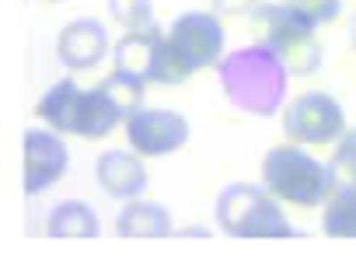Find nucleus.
<instances>
[{"instance_id":"nucleus-1","label":"nucleus","mask_w":356,"mask_h":262,"mask_svg":"<svg viewBox=\"0 0 356 262\" xmlns=\"http://www.w3.org/2000/svg\"><path fill=\"white\" fill-rule=\"evenodd\" d=\"M213 70H217V84L224 98L252 119H273L290 102L293 74L286 70L280 53L266 46L262 39L252 46L231 49Z\"/></svg>"},{"instance_id":"nucleus-2","label":"nucleus","mask_w":356,"mask_h":262,"mask_svg":"<svg viewBox=\"0 0 356 262\" xmlns=\"http://www.w3.org/2000/svg\"><path fill=\"white\" fill-rule=\"evenodd\" d=\"M259 182L286 206H325L339 185L332 175V164L314 157L307 147L293 140L269 147L262 154Z\"/></svg>"},{"instance_id":"nucleus-3","label":"nucleus","mask_w":356,"mask_h":262,"mask_svg":"<svg viewBox=\"0 0 356 262\" xmlns=\"http://www.w3.org/2000/svg\"><path fill=\"white\" fill-rule=\"evenodd\" d=\"M213 220L231 238H293L283 203L262 182H231L213 199Z\"/></svg>"},{"instance_id":"nucleus-4","label":"nucleus","mask_w":356,"mask_h":262,"mask_svg":"<svg viewBox=\"0 0 356 262\" xmlns=\"http://www.w3.org/2000/svg\"><path fill=\"white\" fill-rule=\"evenodd\" d=\"M252 25L259 29V39L280 53V60L286 63V70L293 77H314L321 70L325 49H321V39L314 36L318 29L300 22L283 0H276V4H262L252 15Z\"/></svg>"},{"instance_id":"nucleus-5","label":"nucleus","mask_w":356,"mask_h":262,"mask_svg":"<svg viewBox=\"0 0 356 262\" xmlns=\"http://www.w3.org/2000/svg\"><path fill=\"white\" fill-rule=\"evenodd\" d=\"M280 126H283V137L300 147H332L349 130L342 102L332 98L328 91L293 95L286 102V109L280 112Z\"/></svg>"},{"instance_id":"nucleus-6","label":"nucleus","mask_w":356,"mask_h":262,"mask_svg":"<svg viewBox=\"0 0 356 262\" xmlns=\"http://www.w3.org/2000/svg\"><path fill=\"white\" fill-rule=\"evenodd\" d=\"M164 36H168L171 53L178 56V63H182L189 74L210 70L227 56L224 53L227 32H224V18L217 11H186V15H178L164 29Z\"/></svg>"},{"instance_id":"nucleus-7","label":"nucleus","mask_w":356,"mask_h":262,"mask_svg":"<svg viewBox=\"0 0 356 262\" xmlns=\"http://www.w3.org/2000/svg\"><path fill=\"white\" fill-rule=\"evenodd\" d=\"M70 168V147L67 137L42 126H29L22 137V189L25 196L49 192Z\"/></svg>"},{"instance_id":"nucleus-8","label":"nucleus","mask_w":356,"mask_h":262,"mask_svg":"<svg viewBox=\"0 0 356 262\" xmlns=\"http://www.w3.org/2000/svg\"><path fill=\"white\" fill-rule=\"evenodd\" d=\"M122 130H126V144L143 157H168L189 144V119L175 109L143 105L122 123Z\"/></svg>"},{"instance_id":"nucleus-9","label":"nucleus","mask_w":356,"mask_h":262,"mask_svg":"<svg viewBox=\"0 0 356 262\" xmlns=\"http://www.w3.org/2000/svg\"><path fill=\"white\" fill-rule=\"evenodd\" d=\"M108 53H112V39L98 18H74L56 36V60L67 67V74L95 70L98 63H105Z\"/></svg>"},{"instance_id":"nucleus-10","label":"nucleus","mask_w":356,"mask_h":262,"mask_svg":"<svg viewBox=\"0 0 356 262\" xmlns=\"http://www.w3.org/2000/svg\"><path fill=\"white\" fill-rule=\"evenodd\" d=\"M147 157L136 154L133 147L122 151V147H112V151H102L98 161H95V182L98 189L108 196V199H119V203H129V199H140L150 185V175H147Z\"/></svg>"},{"instance_id":"nucleus-11","label":"nucleus","mask_w":356,"mask_h":262,"mask_svg":"<svg viewBox=\"0 0 356 262\" xmlns=\"http://www.w3.org/2000/svg\"><path fill=\"white\" fill-rule=\"evenodd\" d=\"M161 46H164V29L154 22L147 29H126L115 43H112V67L126 70L147 84H154V70L161 60Z\"/></svg>"},{"instance_id":"nucleus-12","label":"nucleus","mask_w":356,"mask_h":262,"mask_svg":"<svg viewBox=\"0 0 356 262\" xmlns=\"http://www.w3.org/2000/svg\"><path fill=\"white\" fill-rule=\"evenodd\" d=\"M81 95H84V88L77 84L74 74L60 77L56 84H49V88L42 91V98H39V105H35V119H42L49 130H56V133H63V137H74Z\"/></svg>"},{"instance_id":"nucleus-13","label":"nucleus","mask_w":356,"mask_h":262,"mask_svg":"<svg viewBox=\"0 0 356 262\" xmlns=\"http://www.w3.org/2000/svg\"><path fill=\"white\" fill-rule=\"evenodd\" d=\"M122 123H126V116H122V109L115 105V98L108 95V88H105L102 81H98L95 88H84L74 137L102 140V137H108V133H112L115 126H122Z\"/></svg>"},{"instance_id":"nucleus-14","label":"nucleus","mask_w":356,"mask_h":262,"mask_svg":"<svg viewBox=\"0 0 356 262\" xmlns=\"http://www.w3.org/2000/svg\"><path fill=\"white\" fill-rule=\"evenodd\" d=\"M112 227L119 238H168V234H175V220H171L168 206L143 199V196L122 203Z\"/></svg>"},{"instance_id":"nucleus-15","label":"nucleus","mask_w":356,"mask_h":262,"mask_svg":"<svg viewBox=\"0 0 356 262\" xmlns=\"http://www.w3.org/2000/svg\"><path fill=\"white\" fill-rule=\"evenodd\" d=\"M46 234L49 238H98L102 220L98 213L81 199H63L46 213Z\"/></svg>"},{"instance_id":"nucleus-16","label":"nucleus","mask_w":356,"mask_h":262,"mask_svg":"<svg viewBox=\"0 0 356 262\" xmlns=\"http://www.w3.org/2000/svg\"><path fill=\"white\" fill-rule=\"evenodd\" d=\"M321 231L328 238H356V185H335L321 206Z\"/></svg>"},{"instance_id":"nucleus-17","label":"nucleus","mask_w":356,"mask_h":262,"mask_svg":"<svg viewBox=\"0 0 356 262\" xmlns=\"http://www.w3.org/2000/svg\"><path fill=\"white\" fill-rule=\"evenodd\" d=\"M283 4H286L300 22H307L311 29H325V25H335V22L342 18L346 0H283Z\"/></svg>"},{"instance_id":"nucleus-18","label":"nucleus","mask_w":356,"mask_h":262,"mask_svg":"<svg viewBox=\"0 0 356 262\" xmlns=\"http://www.w3.org/2000/svg\"><path fill=\"white\" fill-rule=\"evenodd\" d=\"M105 4H108L112 22L122 25V32L154 25V0H105Z\"/></svg>"},{"instance_id":"nucleus-19","label":"nucleus","mask_w":356,"mask_h":262,"mask_svg":"<svg viewBox=\"0 0 356 262\" xmlns=\"http://www.w3.org/2000/svg\"><path fill=\"white\" fill-rule=\"evenodd\" d=\"M332 175L339 185H356V130H346L342 140L332 147Z\"/></svg>"},{"instance_id":"nucleus-20","label":"nucleus","mask_w":356,"mask_h":262,"mask_svg":"<svg viewBox=\"0 0 356 262\" xmlns=\"http://www.w3.org/2000/svg\"><path fill=\"white\" fill-rule=\"evenodd\" d=\"M262 8V0H210V11H217L220 18H241V15H255Z\"/></svg>"},{"instance_id":"nucleus-21","label":"nucleus","mask_w":356,"mask_h":262,"mask_svg":"<svg viewBox=\"0 0 356 262\" xmlns=\"http://www.w3.org/2000/svg\"><path fill=\"white\" fill-rule=\"evenodd\" d=\"M349 46H353V53H356V15H353V22H349Z\"/></svg>"},{"instance_id":"nucleus-22","label":"nucleus","mask_w":356,"mask_h":262,"mask_svg":"<svg viewBox=\"0 0 356 262\" xmlns=\"http://www.w3.org/2000/svg\"><path fill=\"white\" fill-rule=\"evenodd\" d=\"M42 4H63V0H42Z\"/></svg>"}]
</instances>
